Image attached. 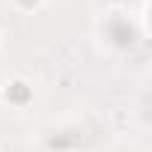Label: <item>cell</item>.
I'll return each mask as SVG.
<instances>
[{
    "label": "cell",
    "instance_id": "6da1fadb",
    "mask_svg": "<svg viewBox=\"0 0 152 152\" xmlns=\"http://www.w3.org/2000/svg\"><path fill=\"white\" fill-rule=\"evenodd\" d=\"M12 93H15V99H18V102L30 96V90H27V84H24V81H15V84H12V90H6V96H12Z\"/></svg>",
    "mask_w": 152,
    "mask_h": 152
},
{
    "label": "cell",
    "instance_id": "7a4b0ae2",
    "mask_svg": "<svg viewBox=\"0 0 152 152\" xmlns=\"http://www.w3.org/2000/svg\"><path fill=\"white\" fill-rule=\"evenodd\" d=\"M18 6H21V9H39L42 0H18Z\"/></svg>",
    "mask_w": 152,
    "mask_h": 152
}]
</instances>
